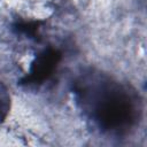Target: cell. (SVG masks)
Listing matches in <instances>:
<instances>
[{
	"instance_id": "obj_1",
	"label": "cell",
	"mask_w": 147,
	"mask_h": 147,
	"mask_svg": "<svg viewBox=\"0 0 147 147\" xmlns=\"http://www.w3.org/2000/svg\"><path fill=\"white\" fill-rule=\"evenodd\" d=\"M74 93L84 115L105 134L127 136L141 118L137 91L101 71L82 74L74 83Z\"/></svg>"
},
{
	"instance_id": "obj_2",
	"label": "cell",
	"mask_w": 147,
	"mask_h": 147,
	"mask_svg": "<svg viewBox=\"0 0 147 147\" xmlns=\"http://www.w3.org/2000/svg\"><path fill=\"white\" fill-rule=\"evenodd\" d=\"M59 57H60L59 53L53 49H48L41 53L38 56L37 61L33 63L30 75L25 78V83L37 84L46 79L53 72L54 67L59 61Z\"/></svg>"
}]
</instances>
